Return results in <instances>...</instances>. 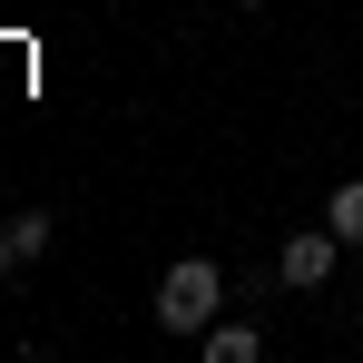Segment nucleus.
<instances>
[{"label": "nucleus", "instance_id": "obj_1", "mask_svg": "<svg viewBox=\"0 0 363 363\" xmlns=\"http://www.w3.org/2000/svg\"><path fill=\"white\" fill-rule=\"evenodd\" d=\"M216 304H226V275H216L206 255H177V265L157 275V324H167V334H206Z\"/></svg>", "mask_w": 363, "mask_h": 363}, {"label": "nucleus", "instance_id": "obj_2", "mask_svg": "<svg viewBox=\"0 0 363 363\" xmlns=\"http://www.w3.org/2000/svg\"><path fill=\"white\" fill-rule=\"evenodd\" d=\"M334 255H344V236H334V226H304V236H285V255H275V265H285V285H304V295H314V285L334 275Z\"/></svg>", "mask_w": 363, "mask_h": 363}, {"label": "nucleus", "instance_id": "obj_3", "mask_svg": "<svg viewBox=\"0 0 363 363\" xmlns=\"http://www.w3.org/2000/svg\"><path fill=\"white\" fill-rule=\"evenodd\" d=\"M196 344H206V363H255V354H265V334H255V324H206Z\"/></svg>", "mask_w": 363, "mask_h": 363}, {"label": "nucleus", "instance_id": "obj_4", "mask_svg": "<svg viewBox=\"0 0 363 363\" xmlns=\"http://www.w3.org/2000/svg\"><path fill=\"white\" fill-rule=\"evenodd\" d=\"M324 226H334L344 245H363V177H344V186H334V206H324Z\"/></svg>", "mask_w": 363, "mask_h": 363}, {"label": "nucleus", "instance_id": "obj_5", "mask_svg": "<svg viewBox=\"0 0 363 363\" xmlns=\"http://www.w3.org/2000/svg\"><path fill=\"white\" fill-rule=\"evenodd\" d=\"M10 265H20V236H10V226H0V275H10Z\"/></svg>", "mask_w": 363, "mask_h": 363}, {"label": "nucleus", "instance_id": "obj_6", "mask_svg": "<svg viewBox=\"0 0 363 363\" xmlns=\"http://www.w3.org/2000/svg\"><path fill=\"white\" fill-rule=\"evenodd\" d=\"M236 10H255V0H236Z\"/></svg>", "mask_w": 363, "mask_h": 363}]
</instances>
